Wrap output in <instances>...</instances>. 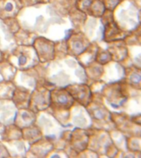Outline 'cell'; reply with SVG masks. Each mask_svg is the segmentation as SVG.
I'll return each instance as SVG.
<instances>
[{
	"mask_svg": "<svg viewBox=\"0 0 141 158\" xmlns=\"http://www.w3.org/2000/svg\"><path fill=\"white\" fill-rule=\"evenodd\" d=\"M74 100L66 89L54 90L50 92L49 106L55 110L64 111L69 110L74 105Z\"/></svg>",
	"mask_w": 141,
	"mask_h": 158,
	"instance_id": "1",
	"label": "cell"
},
{
	"mask_svg": "<svg viewBox=\"0 0 141 158\" xmlns=\"http://www.w3.org/2000/svg\"><path fill=\"white\" fill-rule=\"evenodd\" d=\"M34 49L37 58L41 62H47L54 59V44L49 40L40 37L34 42Z\"/></svg>",
	"mask_w": 141,
	"mask_h": 158,
	"instance_id": "2",
	"label": "cell"
},
{
	"mask_svg": "<svg viewBox=\"0 0 141 158\" xmlns=\"http://www.w3.org/2000/svg\"><path fill=\"white\" fill-rule=\"evenodd\" d=\"M90 42L87 37L82 33L73 34L68 40L69 53L74 56H79L86 51Z\"/></svg>",
	"mask_w": 141,
	"mask_h": 158,
	"instance_id": "3",
	"label": "cell"
},
{
	"mask_svg": "<svg viewBox=\"0 0 141 158\" xmlns=\"http://www.w3.org/2000/svg\"><path fill=\"white\" fill-rule=\"evenodd\" d=\"M66 90L69 91L74 101L79 102L82 106H88L91 102L92 92L89 86L87 85H72L66 87Z\"/></svg>",
	"mask_w": 141,
	"mask_h": 158,
	"instance_id": "4",
	"label": "cell"
},
{
	"mask_svg": "<svg viewBox=\"0 0 141 158\" xmlns=\"http://www.w3.org/2000/svg\"><path fill=\"white\" fill-rule=\"evenodd\" d=\"M35 49H32L30 47L22 46L18 47L14 51L12 52V57L16 59L17 66L21 69L29 68L32 66L35 62L33 58V54L35 53Z\"/></svg>",
	"mask_w": 141,
	"mask_h": 158,
	"instance_id": "5",
	"label": "cell"
},
{
	"mask_svg": "<svg viewBox=\"0 0 141 158\" xmlns=\"http://www.w3.org/2000/svg\"><path fill=\"white\" fill-rule=\"evenodd\" d=\"M79 8L83 12L95 17H101L103 15L105 7L100 2L96 0H81L79 2Z\"/></svg>",
	"mask_w": 141,
	"mask_h": 158,
	"instance_id": "6",
	"label": "cell"
},
{
	"mask_svg": "<svg viewBox=\"0 0 141 158\" xmlns=\"http://www.w3.org/2000/svg\"><path fill=\"white\" fill-rule=\"evenodd\" d=\"M50 101V92L45 89H41V91H36L33 95H30L29 103L32 102L37 110H43L49 106Z\"/></svg>",
	"mask_w": 141,
	"mask_h": 158,
	"instance_id": "7",
	"label": "cell"
},
{
	"mask_svg": "<svg viewBox=\"0 0 141 158\" xmlns=\"http://www.w3.org/2000/svg\"><path fill=\"white\" fill-rule=\"evenodd\" d=\"M35 120H36V114L33 111L22 109L16 114L15 123L18 128H25L32 126Z\"/></svg>",
	"mask_w": 141,
	"mask_h": 158,
	"instance_id": "8",
	"label": "cell"
},
{
	"mask_svg": "<svg viewBox=\"0 0 141 158\" xmlns=\"http://www.w3.org/2000/svg\"><path fill=\"white\" fill-rule=\"evenodd\" d=\"M18 11L17 8V4L12 0L4 1L3 4L0 6V17L2 18H8L13 17Z\"/></svg>",
	"mask_w": 141,
	"mask_h": 158,
	"instance_id": "9",
	"label": "cell"
},
{
	"mask_svg": "<svg viewBox=\"0 0 141 158\" xmlns=\"http://www.w3.org/2000/svg\"><path fill=\"white\" fill-rule=\"evenodd\" d=\"M22 136L25 139L29 142H36L41 139V133L36 128H32V126L23 128Z\"/></svg>",
	"mask_w": 141,
	"mask_h": 158,
	"instance_id": "10",
	"label": "cell"
},
{
	"mask_svg": "<svg viewBox=\"0 0 141 158\" xmlns=\"http://www.w3.org/2000/svg\"><path fill=\"white\" fill-rule=\"evenodd\" d=\"M121 33V31L116 27V25L115 24L113 21H111L106 23V27H105V40H109V39L114 38Z\"/></svg>",
	"mask_w": 141,
	"mask_h": 158,
	"instance_id": "11",
	"label": "cell"
},
{
	"mask_svg": "<svg viewBox=\"0 0 141 158\" xmlns=\"http://www.w3.org/2000/svg\"><path fill=\"white\" fill-rule=\"evenodd\" d=\"M15 102L18 106H22V108L27 107V105H29L30 101V94L27 92H23V91H15L14 93Z\"/></svg>",
	"mask_w": 141,
	"mask_h": 158,
	"instance_id": "12",
	"label": "cell"
},
{
	"mask_svg": "<svg viewBox=\"0 0 141 158\" xmlns=\"http://www.w3.org/2000/svg\"><path fill=\"white\" fill-rule=\"evenodd\" d=\"M90 113L92 114V117L94 119L96 120H102L106 118V116L108 115L107 111L104 108H101L100 106H93L90 109Z\"/></svg>",
	"mask_w": 141,
	"mask_h": 158,
	"instance_id": "13",
	"label": "cell"
},
{
	"mask_svg": "<svg viewBox=\"0 0 141 158\" xmlns=\"http://www.w3.org/2000/svg\"><path fill=\"white\" fill-rule=\"evenodd\" d=\"M111 59H112V54H111V53L106 51L100 52V53L96 54V61L101 64H105L106 63H108Z\"/></svg>",
	"mask_w": 141,
	"mask_h": 158,
	"instance_id": "14",
	"label": "cell"
},
{
	"mask_svg": "<svg viewBox=\"0 0 141 158\" xmlns=\"http://www.w3.org/2000/svg\"><path fill=\"white\" fill-rule=\"evenodd\" d=\"M128 78L130 84L135 86H138V87L139 88V86H140V73H139V71L130 72V73L128 75Z\"/></svg>",
	"mask_w": 141,
	"mask_h": 158,
	"instance_id": "15",
	"label": "cell"
},
{
	"mask_svg": "<svg viewBox=\"0 0 141 158\" xmlns=\"http://www.w3.org/2000/svg\"><path fill=\"white\" fill-rule=\"evenodd\" d=\"M120 2H121V0H107L106 6L107 8L112 10L116 7V5L118 4Z\"/></svg>",
	"mask_w": 141,
	"mask_h": 158,
	"instance_id": "16",
	"label": "cell"
},
{
	"mask_svg": "<svg viewBox=\"0 0 141 158\" xmlns=\"http://www.w3.org/2000/svg\"><path fill=\"white\" fill-rule=\"evenodd\" d=\"M3 130H4V128L2 127L1 124H0V134H2V133H3L4 132H3Z\"/></svg>",
	"mask_w": 141,
	"mask_h": 158,
	"instance_id": "17",
	"label": "cell"
},
{
	"mask_svg": "<svg viewBox=\"0 0 141 158\" xmlns=\"http://www.w3.org/2000/svg\"><path fill=\"white\" fill-rule=\"evenodd\" d=\"M2 52L0 51V61L2 60Z\"/></svg>",
	"mask_w": 141,
	"mask_h": 158,
	"instance_id": "18",
	"label": "cell"
}]
</instances>
